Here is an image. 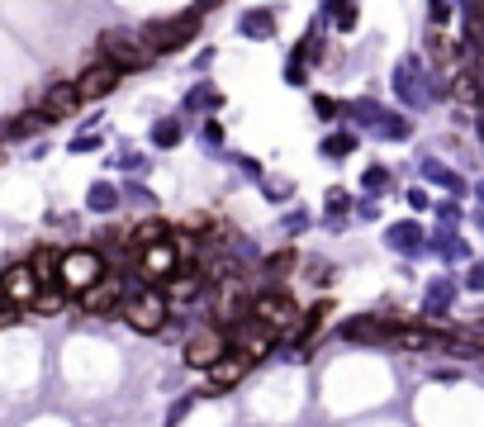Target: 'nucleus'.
Here are the masks:
<instances>
[{"label":"nucleus","instance_id":"nucleus-16","mask_svg":"<svg viewBox=\"0 0 484 427\" xmlns=\"http://www.w3.org/2000/svg\"><path fill=\"white\" fill-rule=\"evenodd\" d=\"M242 34H247V38H271V34H275V15H271V10H261V15H247V20H242Z\"/></svg>","mask_w":484,"mask_h":427},{"label":"nucleus","instance_id":"nucleus-14","mask_svg":"<svg viewBox=\"0 0 484 427\" xmlns=\"http://www.w3.org/2000/svg\"><path fill=\"white\" fill-rule=\"evenodd\" d=\"M38 129H48V119L38 115V109H29V115H20V119H10L5 129H0V138H29Z\"/></svg>","mask_w":484,"mask_h":427},{"label":"nucleus","instance_id":"nucleus-19","mask_svg":"<svg viewBox=\"0 0 484 427\" xmlns=\"http://www.w3.org/2000/svg\"><path fill=\"white\" fill-rule=\"evenodd\" d=\"M152 143H157V147H176V143H181V123H157V129H152Z\"/></svg>","mask_w":484,"mask_h":427},{"label":"nucleus","instance_id":"nucleus-1","mask_svg":"<svg viewBox=\"0 0 484 427\" xmlns=\"http://www.w3.org/2000/svg\"><path fill=\"white\" fill-rule=\"evenodd\" d=\"M105 275V257L95 247H76V252H58V266H52V281L62 285L67 295L91 290L95 281Z\"/></svg>","mask_w":484,"mask_h":427},{"label":"nucleus","instance_id":"nucleus-18","mask_svg":"<svg viewBox=\"0 0 484 427\" xmlns=\"http://www.w3.org/2000/svg\"><path fill=\"white\" fill-rule=\"evenodd\" d=\"M115 204H119V190H115V186H91V210H95V214L115 210Z\"/></svg>","mask_w":484,"mask_h":427},{"label":"nucleus","instance_id":"nucleus-6","mask_svg":"<svg viewBox=\"0 0 484 427\" xmlns=\"http://www.w3.org/2000/svg\"><path fill=\"white\" fill-rule=\"evenodd\" d=\"M228 352L247 356V361H261V356H271V352H275V333H271L266 323H257L252 313H247L242 323H233V328H228Z\"/></svg>","mask_w":484,"mask_h":427},{"label":"nucleus","instance_id":"nucleus-17","mask_svg":"<svg viewBox=\"0 0 484 427\" xmlns=\"http://www.w3.org/2000/svg\"><path fill=\"white\" fill-rule=\"evenodd\" d=\"M456 100H465V105L484 100V91H480V76H475V72H461V76H456Z\"/></svg>","mask_w":484,"mask_h":427},{"label":"nucleus","instance_id":"nucleus-10","mask_svg":"<svg viewBox=\"0 0 484 427\" xmlns=\"http://www.w3.org/2000/svg\"><path fill=\"white\" fill-rule=\"evenodd\" d=\"M34 109H38V115H44L48 123H52V119H72L76 109H81V95H76L72 81H52V86L34 100Z\"/></svg>","mask_w":484,"mask_h":427},{"label":"nucleus","instance_id":"nucleus-21","mask_svg":"<svg viewBox=\"0 0 484 427\" xmlns=\"http://www.w3.org/2000/svg\"><path fill=\"white\" fill-rule=\"evenodd\" d=\"M190 408H195V399H176V404L167 408V427H181Z\"/></svg>","mask_w":484,"mask_h":427},{"label":"nucleus","instance_id":"nucleus-3","mask_svg":"<svg viewBox=\"0 0 484 427\" xmlns=\"http://www.w3.org/2000/svg\"><path fill=\"white\" fill-rule=\"evenodd\" d=\"M119 319L133 328V333H162V328L171 323V304L162 299V290H138L123 299Z\"/></svg>","mask_w":484,"mask_h":427},{"label":"nucleus","instance_id":"nucleus-23","mask_svg":"<svg viewBox=\"0 0 484 427\" xmlns=\"http://www.w3.org/2000/svg\"><path fill=\"white\" fill-rule=\"evenodd\" d=\"M323 153H328V157H337V153H352V138H347V133H342V138H328V143H323Z\"/></svg>","mask_w":484,"mask_h":427},{"label":"nucleus","instance_id":"nucleus-2","mask_svg":"<svg viewBox=\"0 0 484 427\" xmlns=\"http://www.w3.org/2000/svg\"><path fill=\"white\" fill-rule=\"evenodd\" d=\"M195 34H200V15H195V10H186V15H171V20L147 24L138 43H143L147 52H181Z\"/></svg>","mask_w":484,"mask_h":427},{"label":"nucleus","instance_id":"nucleus-20","mask_svg":"<svg viewBox=\"0 0 484 427\" xmlns=\"http://www.w3.org/2000/svg\"><path fill=\"white\" fill-rule=\"evenodd\" d=\"M333 10H337V15H333L337 29H352V24H356V0H337Z\"/></svg>","mask_w":484,"mask_h":427},{"label":"nucleus","instance_id":"nucleus-12","mask_svg":"<svg viewBox=\"0 0 484 427\" xmlns=\"http://www.w3.org/2000/svg\"><path fill=\"white\" fill-rule=\"evenodd\" d=\"M0 290H5V299H10L15 309H29V304H34V295H38V275H34V266L15 261V266L0 275Z\"/></svg>","mask_w":484,"mask_h":427},{"label":"nucleus","instance_id":"nucleus-9","mask_svg":"<svg viewBox=\"0 0 484 427\" xmlns=\"http://www.w3.org/2000/svg\"><path fill=\"white\" fill-rule=\"evenodd\" d=\"M247 370H252V361H247V356H238V352H224L218 356V361L210 366V384H204L200 390V399H214V394H228L233 384H238Z\"/></svg>","mask_w":484,"mask_h":427},{"label":"nucleus","instance_id":"nucleus-22","mask_svg":"<svg viewBox=\"0 0 484 427\" xmlns=\"http://www.w3.org/2000/svg\"><path fill=\"white\" fill-rule=\"evenodd\" d=\"M20 319H24V309H15V304L5 299V290H0V328H15Z\"/></svg>","mask_w":484,"mask_h":427},{"label":"nucleus","instance_id":"nucleus-13","mask_svg":"<svg viewBox=\"0 0 484 427\" xmlns=\"http://www.w3.org/2000/svg\"><path fill=\"white\" fill-rule=\"evenodd\" d=\"M72 304V295L62 290V285H38V295H34V304L24 309V313H38V319H58V313Z\"/></svg>","mask_w":484,"mask_h":427},{"label":"nucleus","instance_id":"nucleus-5","mask_svg":"<svg viewBox=\"0 0 484 427\" xmlns=\"http://www.w3.org/2000/svg\"><path fill=\"white\" fill-rule=\"evenodd\" d=\"M81 309L91 313V319H119V309H123V299H129V290H123V275L115 271H105L100 281L91 285V290H81Z\"/></svg>","mask_w":484,"mask_h":427},{"label":"nucleus","instance_id":"nucleus-4","mask_svg":"<svg viewBox=\"0 0 484 427\" xmlns=\"http://www.w3.org/2000/svg\"><path fill=\"white\" fill-rule=\"evenodd\" d=\"M252 319L266 323L271 333L281 337V333H295L299 328V304H295V295H285V290H261V295H252Z\"/></svg>","mask_w":484,"mask_h":427},{"label":"nucleus","instance_id":"nucleus-11","mask_svg":"<svg viewBox=\"0 0 484 427\" xmlns=\"http://www.w3.org/2000/svg\"><path fill=\"white\" fill-rule=\"evenodd\" d=\"M119 76H123L119 67H109V62H91L86 72H81V76L72 81V86H76L81 100H105V95L119 86Z\"/></svg>","mask_w":484,"mask_h":427},{"label":"nucleus","instance_id":"nucleus-7","mask_svg":"<svg viewBox=\"0 0 484 427\" xmlns=\"http://www.w3.org/2000/svg\"><path fill=\"white\" fill-rule=\"evenodd\" d=\"M100 62L119 67V72H143V67H147V48L138 43V38L115 29V34H100Z\"/></svg>","mask_w":484,"mask_h":427},{"label":"nucleus","instance_id":"nucleus-24","mask_svg":"<svg viewBox=\"0 0 484 427\" xmlns=\"http://www.w3.org/2000/svg\"><path fill=\"white\" fill-rule=\"evenodd\" d=\"M328 210H347V190H328Z\"/></svg>","mask_w":484,"mask_h":427},{"label":"nucleus","instance_id":"nucleus-15","mask_svg":"<svg viewBox=\"0 0 484 427\" xmlns=\"http://www.w3.org/2000/svg\"><path fill=\"white\" fill-rule=\"evenodd\" d=\"M299 266V252L295 247H281V252H271L266 261H261V275H275V281H281L285 271H295Z\"/></svg>","mask_w":484,"mask_h":427},{"label":"nucleus","instance_id":"nucleus-8","mask_svg":"<svg viewBox=\"0 0 484 427\" xmlns=\"http://www.w3.org/2000/svg\"><path fill=\"white\" fill-rule=\"evenodd\" d=\"M224 352H228V333L224 328H214V323L186 337V366H195V370H210Z\"/></svg>","mask_w":484,"mask_h":427}]
</instances>
